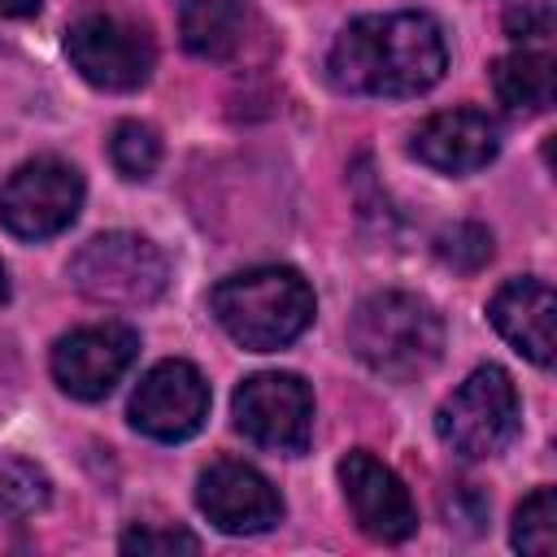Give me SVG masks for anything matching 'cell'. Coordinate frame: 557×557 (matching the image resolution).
<instances>
[{
	"label": "cell",
	"mask_w": 557,
	"mask_h": 557,
	"mask_svg": "<svg viewBox=\"0 0 557 557\" xmlns=\"http://www.w3.org/2000/svg\"><path fill=\"white\" fill-rule=\"evenodd\" d=\"M326 70L348 96H422L444 78L448 44L431 13H366L335 35Z\"/></svg>",
	"instance_id": "obj_1"
},
{
	"label": "cell",
	"mask_w": 557,
	"mask_h": 557,
	"mask_svg": "<svg viewBox=\"0 0 557 557\" xmlns=\"http://www.w3.org/2000/svg\"><path fill=\"white\" fill-rule=\"evenodd\" d=\"M218 326L248 352H274L300 339L313 322V287L292 265H252L209 292Z\"/></svg>",
	"instance_id": "obj_2"
},
{
	"label": "cell",
	"mask_w": 557,
	"mask_h": 557,
	"mask_svg": "<svg viewBox=\"0 0 557 557\" xmlns=\"http://www.w3.org/2000/svg\"><path fill=\"white\" fill-rule=\"evenodd\" d=\"M348 348L366 370L405 383L440 361L444 322L413 292H374L357 305L348 322Z\"/></svg>",
	"instance_id": "obj_3"
},
{
	"label": "cell",
	"mask_w": 557,
	"mask_h": 557,
	"mask_svg": "<svg viewBox=\"0 0 557 557\" xmlns=\"http://www.w3.org/2000/svg\"><path fill=\"white\" fill-rule=\"evenodd\" d=\"M518 426H522V400H518L513 379L500 366L470 370L453 387V396L435 409V435L461 461L496 457L500 448H509Z\"/></svg>",
	"instance_id": "obj_4"
},
{
	"label": "cell",
	"mask_w": 557,
	"mask_h": 557,
	"mask_svg": "<svg viewBox=\"0 0 557 557\" xmlns=\"http://www.w3.org/2000/svg\"><path fill=\"white\" fill-rule=\"evenodd\" d=\"M70 278L96 305L135 309V305H152L165 292L170 261L152 239L135 231H104L91 235L70 257Z\"/></svg>",
	"instance_id": "obj_5"
},
{
	"label": "cell",
	"mask_w": 557,
	"mask_h": 557,
	"mask_svg": "<svg viewBox=\"0 0 557 557\" xmlns=\"http://www.w3.org/2000/svg\"><path fill=\"white\" fill-rule=\"evenodd\" d=\"M70 65L100 91H135L157 65V44L148 26L113 9H87L65 30Z\"/></svg>",
	"instance_id": "obj_6"
},
{
	"label": "cell",
	"mask_w": 557,
	"mask_h": 557,
	"mask_svg": "<svg viewBox=\"0 0 557 557\" xmlns=\"http://www.w3.org/2000/svg\"><path fill=\"white\" fill-rule=\"evenodd\" d=\"M231 418H235V431L257 448L296 457L313 440V392L300 374L265 370L235 387Z\"/></svg>",
	"instance_id": "obj_7"
},
{
	"label": "cell",
	"mask_w": 557,
	"mask_h": 557,
	"mask_svg": "<svg viewBox=\"0 0 557 557\" xmlns=\"http://www.w3.org/2000/svg\"><path fill=\"white\" fill-rule=\"evenodd\" d=\"M83 209V174L61 157H35L0 187V226L17 239H52Z\"/></svg>",
	"instance_id": "obj_8"
},
{
	"label": "cell",
	"mask_w": 557,
	"mask_h": 557,
	"mask_svg": "<svg viewBox=\"0 0 557 557\" xmlns=\"http://www.w3.org/2000/svg\"><path fill=\"white\" fill-rule=\"evenodd\" d=\"M139 357V335L126 322H96L52 344V379L74 400H104Z\"/></svg>",
	"instance_id": "obj_9"
},
{
	"label": "cell",
	"mask_w": 557,
	"mask_h": 557,
	"mask_svg": "<svg viewBox=\"0 0 557 557\" xmlns=\"http://www.w3.org/2000/svg\"><path fill=\"white\" fill-rule=\"evenodd\" d=\"M205 418H209V383L183 357L157 361L131 396V426L161 444L191 440L205 426Z\"/></svg>",
	"instance_id": "obj_10"
},
{
	"label": "cell",
	"mask_w": 557,
	"mask_h": 557,
	"mask_svg": "<svg viewBox=\"0 0 557 557\" xmlns=\"http://www.w3.org/2000/svg\"><path fill=\"white\" fill-rule=\"evenodd\" d=\"M196 505L222 535H261L283 518L278 487L248 461L218 457L196 479Z\"/></svg>",
	"instance_id": "obj_11"
},
{
	"label": "cell",
	"mask_w": 557,
	"mask_h": 557,
	"mask_svg": "<svg viewBox=\"0 0 557 557\" xmlns=\"http://www.w3.org/2000/svg\"><path fill=\"white\" fill-rule=\"evenodd\" d=\"M339 483H344V500L357 518V527L379 540V544H400L418 531V509L409 487L400 483V474L392 466H383L374 453L352 448L339 461Z\"/></svg>",
	"instance_id": "obj_12"
},
{
	"label": "cell",
	"mask_w": 557,
	"mask_h": 557,
	"mask_svg": "<svg viewBox=\"0 0 557 557\" xmlns=\"http://www.w3.org/2000/svg\"><path fill=\"white\" fill-rule=\"evenodd\" d=\"M413 157L440 174H474L500 152V131L483 109H444L413 131Z\"/></svg>",
	"instance_id": "obj_13"
},
{
	"label": "cell",
	"mask_w": 557,
	"mask_h": 557,
	"mask_svg": "<svg viewBox=\"0 0 557 557\" xmlns=\"http://www.w3.org/2000/svg\"><path fill=\"white\" fill-rule=\"evenodd\" d=\"M553 313H557V296H553V287L540 283V278H509V283L492 296V305H487L492 326H496L527 361H535L540 370L553 366V348H557Z\"/></svg>",
	"instance_id": "obj_14"
},
{
	"label": "cell",
	"mask_w": 557,
	"mask_h": 557,
	"mask_svg": "<svg viewBox=\"0 0 557 557\" xmlns=\"http://www.w3.org/2000/svg\"><path fill=\"white\" fill-rule=\"evenodd\" d=\"M178 30L191 57L231 61L248 39V4L244 0H183Z\"/></svg>",
	"instance_id": "obj_15"
},
{
	"label": "cell",
	"mask_w": 557,
	"mask_h": 557,
	"mask_svg": "<svg viewBox=\"0 0 557 557\" xmlns=\"http://www.w3.org/2000/svg\"><path fill=\"white\" fill-rule=\"evenodd\" d=\"M492 91L509 113H544L553 104V52L548 48H518L492 65Z\"/></svg>",
	"instance_id": "obj_16"
},
{
	"label": "cell",
	"mask_w": 557,
	"mask_h": 557,
	"mask_svg": "<svg viewBox=\"0 0 557 557\" xmlns=\"http://www.w3.org/2000/svg\"><path fill=\"white\" fill-rule=\"evenodd\" d=\"M52 500V479L44 474V466L13 457L0 466V518L9 522H26L35 513H44Z\"/></svg>",
	"instance_id": "obj_17"
},
{
	"label": "cell",
	"mask_w": 557,
	"mask_h": 557,
	"mask_svg": "<svg viewBox=\"0 0 557 557\" xmlns=\"http://www.w3.org/2000/svg\"><path fill=\"white\" fill-rule=\"evenodd\" d=\"M109 161L122 178L144 183L152 178V170L161 165V139L148 122H117L109 135Z\"/></svg>",
	"instance_id": "obj_18"
},
{
	"label": "cell",
	"mask_w": 557,
	"mask_h": 557,
	"mask_svg": "<svg viewBox=\"0 0 557 557\" xmlns=\"http://www.w3.org/2000/svg\"><path fill=\"white\" fill-rule=\"evenodd\" d=\"M509 540L518 553H531V557H548L557 548V496H553V487H535L518 505Z\"/></svg>",
	"instance_id": "obj_19"
},
{
	"label": "cell",
	"mask_w": 557,
	"mask_h": 557,
	"mask_svg": "<svg viewBox=\"0 0 557 557\" xmlns=\"http://www.w3.org/2000/svg\"><path fill=\"white\" fill-rule=\"evenodd\" d=\"M435 257L461 274L479 270L487 257H492V235L479 226V222H457L448 226L444 235H435Z\"/></svg>",
	"instance_id": "obj_20"
},
{
	"label": "cell",
	"mask_w": 557,
	"mask_h": 557,
	"mask_svg": "<svg viewBox=\"0 0 557 557\" xmlns=\"http://www.w3.org/2000/svg\"><path fill=\"white\" fill-rule=\"evenodd\" d=\"M122 553H200V540L183 527H131Z\"/></svg>",
	"instance_id": "obj_21"
},
{
	"label": "cell",
	"mask_w": 557,
	"mask_h": 557,
	"mask_svg": "<svg viewBox=\"0 0 557 557\" xmlns=\"http://www.w3.org/2000/svg\"><path fill=\"white\" fill-rule=\"evenodd\" d=\"M505 35L518 39L522 48L544 44L553 35V9H548V0H522V4H513L505 13Z\"/></svg>",
	"instance_id": "obj_22"
},
{
	"label": "cell",
	"mask_w": 557,
	"mask_h": 557,
	"mask_svg": "<svg viewBox=\"0 0 557 557\" xmlns=\"http://www.w3.org/2000/svg\"><path fill=\"white\" fill-rule=\"evenodd\" d=\"M44 0H0V17H30L39 13Z\"/></svg>",
	"instance_id": "obj_23"
},
{
	"label": "cell",
	"mask_w": 557,
	"mask_h": 557,
	"mask_svg": "<svg viewBox=\"0 0 557 557\" xmlns=\"http://www.w3.org/2000/svg\"><path fill=\"white\" fill-rule=\"evenodd\" d=\"M9 300V274H4V265H0V305Z\"/></svg>",
	"instance_id": "obj_24"
}]
</instances>
